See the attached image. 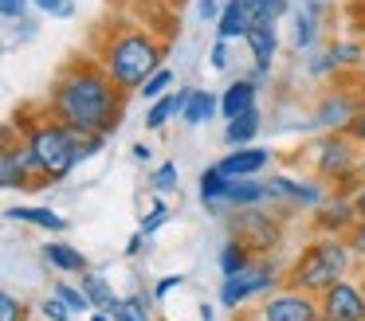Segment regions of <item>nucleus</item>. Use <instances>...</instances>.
I'll use <instances>...</instances> for the list:
<instances>
[{"label":"nucleus","instance_id":"37","mask_svg":"<svg viewBox=\"0 0 365 321\" xmlns=\"http://www.w3.org/2000/svg\"><path fill=\"white\" fill-rule=\"evenodd\" d=\"M307 75L314 78V83H326V78L338 75V70H334L330 59H326V51H314V55H307Z\"/></svg>","mask_w":365,"mask_h":321},{"label":"nucleus","instance_id":"15","mask_svg":"<svg viewBox=\"0 0 365 321\" xmlns=\"http://www.w3.org/2000/svg\"><path fill=\"white\" fill-rule=\"evenodd\" d=\"M267 164H271V149L247 145V149H228V153L216 161V169H220L228 180H255V177H263Z\"/></svg>","mask_w":365,"mask_h":321},{"label":"nucleus","instance_id":"45","mask_svg":"<svg viewBox=\"0 0 365 321\" xmlns=\"http://www.w3.org/2000/svg\"><path fill=\"white\" fill-rule=\"evenodd\" d=\"M181 286H185L181 274H169V278H161L158 286H153V298H165V294H173V290H181Z\"/></svg>","mask_w":365,"mask_h":321},{"label":"nucleus","instance_id":"32","mask_svg":"<svg viewBox=\"0 0 365 321\" xmlns=\"http://www.w3.org/2000/svg\"><path fill=\"white\" fill-rule=\"evenodd\" d=\"M177 188H181V172H177V164L173 161H161L158 169L150 172V192L165 200V196L177 192Z\"/></svg>","mask_w":365,"mask_h":321},{"label":"nucleus","instance_id":"30","mask_svg":"<svg viewBox=\"0 0 365 321\" xmlns=\"http://www.w3.org/2000/svg\"><path fill=\"white\" fill-rule=\"evenodd\" d=\"M228 184H232V180L224 177V172L216 169V164H208V169H205V172H200V177H197V192H200V204H205V208H208V204H224V196H228Z\"/></svg>","mask_w":365,"mask_h":321},{"label":"nucleus","instance_id":"9","mask_svg":"<svg viewBox=\"0 0 365 321\" xmlns=\"http://www.w3.org/2000/svg\"><path fill=\"white\" fill-rule=\"evenodd\" d=\"M0 184L9 188V192H36V188H48L40 177V169H36L32 153H28L24 141H16L9 133L4 137V149H0Z\"/></svg>","mask_w":365,"mask_h":321},{"label":"nucleus","instance_id":"38","mask_svg":"<svg viewBox=\"0 0 365 321\" xmlns=\"http://www.w3.org/2000/svg\"><path fill=\"white\" fill-rule=\"evenodd\" d=\"M0 16H4V23H20L24 16H32V0H0Z\"/></svg>","mask_w":365,"mask_h":321},{"label":"nucleus","instance_id":"50","mask_svg":"<svg viewBox=\"0 0 365 321\" xmlns=\"http://www.w3.org/2000/svg\"><path fill=\"white\" fill-rule=\"evenodd\" d=\"M349 133H354V137H357V141H361V145H365V110H361V114H357V122H354V130H349Z\"/></svg>","mask_w":365,"mask_h":321},{"label":"nucleus","instance_id":"33","mask_svg":"<svg viewBox=\"0 0 365 321\" xmlns=\"http://www.w3.org/2000/svg\"><path fill=\"white\" fill-rule=\"evenodd\" d=\"M173 86H177V70L173 67H161L138 94H142L145 102H158V98H165V94H173Z\"/></svg>","mask_w":365,"mask_h":321},{"label":"nucleus","instance_id":"40","mask_svg":"<svg viewBox=\"0 0 365 321\" xmlns=\"http://www.w3.org/2000/svg\"><path fill=\"white\" fill-rule=\"evenodd\" d=\"M40 313H43V321H71L75 313L67 310L63 302H59L56 294H48V298H40Z\"/></svg>","mask_w":365,"mask_h":321},{"label":"nucleus","instance_id":"16","mask_svg":"<svg viewBox=\"0 0 365 321\" xmlns=\"http://www.w3.org/2000/svg\"><path fill=\"white\" fill-rule=\"evenodd\" d=\"M40 258L48 263V270L56 274V278H79V274L95 270V266H91V258L83 255L79 247L63 243V239H48V243L40 247Z\"/></svg>","mask_w":365,"mask_h":321},{"label":"nucleus","instance_id":"18","mask_svg":"<svg viewBox=\"0 0 365 321\" xmlns=\"http://www.w3.org/2000/svg\"><path fill=\"white\" fill-rule=\"evenodd\" d=\"M232 211H247V208H271V192H267V177L255 180H232L228 196H224Z\"/></svg>","mask_w":365,"mask_h":321},{"label":"nucleus","instance_id":"21","mask_svg":"<svg viewBox=\"0 0 365 321\" xmlns=\"http://www.w3.org/2000/svg\"><path fill=\"white\" fill-rule=\"evenodd\" d=\"M252 16H247V8H244V0H228L224 4V16H220V23H216V39H244L247 43V36H252Z\"/></svg>","mask_w":365,"mask_h":321},{"label":"nucleus","instance_id":"3","mask_svg":"<svg viewBox=\"0 0 365 321\" xmlns=\"http://www.w3.org/2000/svg\"><path fill=\"white\" fill-rule=\"evenodd\" d=\"M16 125H20V141H24L28 153H32L43 184H63V180L79 169V137H75V130L59 125L48 110H40V114H36V110H24V114L16 117Z\"/></svg>","mask_w":365,"mask_h":321},{"label":"nucleus","instance_id":"35","mask_svg":"<svg viewBox=\"0 0 365 321\" xmlns=\"http://www.w3.org/2000/svg\"><path fill=\"white\" fill-rule=\"evenodd\" d=\"M0 321H28V302L12 290H0Z\"/></svg>","mask_w":365,"mask_h":321},{"label":"nucleus","instance_id":"19","mask_svg":"<svg viewBox=\"0 0 365 321\" xmlns=\"http://www.w3.org/2000/svg\"><path fill=\"white\" fill-rule=\"evenodd\" d=\"M4 216L20 219V223H32V227H40V231H51V235H67V227H71L67 216L43 208V204H12V208H4Z\"/></svg>","mask_w":365,"mask_h":321},{"label":"nucleus","instance_id":"39","mask_svg":"<svg viewBox=\"0 0 365 321\" xmlns=\"http://www.w3.org/2000/svg\"><path fill=\"white\" fill-rule=\"evenodd\" d=\"M79 137V164L83 161H91V157H98L106 149V137L103 133H75Z\"/></svg>","mask_w":365,"mask_h":321},{"label":"nucleus","instance_id":"7","mask_svg":"<svg viewBox=\"0 0 365 321\" xmlns=\"http://www.w3.org/2000/svg\"><path fill=\"white\" fill-rule=\"evenodd\" d=\"M228 239H240L255 258H267L283 243V219L275 216V208H247V211H228L224 219Z\"/></svg>","mask_w":365,"mask_h":321},{"label":"nucleus","instance_id":"24","mask_svg":"<svg viewBox=\"0 0 365 321\" xmlns=\"http://www.w3.org/2000/svg\"><path fill=\"white\" fill-rule=\"evenodd\" d=\"M322 51H326V59L334 63V70H357V67H365V43H361V39H330Z\"/></svg>","mask_w":365,"mask_h":321},{"label":"nucleus","instance_id":"5","mask_svg":"<svg viewBox=\"0 0 365 321\" xmlns=\"http://www.w3.org/2000/svg\"><path fill=\"white\" fill-rule=\"evenodd\" d=\"M361 153L365 145L354 133H318L314 141L299 149V157L310 164L318 184H326L330 192H354L361 184Z\"/></svg>","mask_w":365,"mask_h":321},{"label":"nucleus","instance_id":"27","mask_svg":"<svg viewBox=\"0 0 365 321\" xmlns=\"http://www.w3.org/2000/svg\"><path fill=\"white\" fill-rule=\"evenodd\" d=\"M216 263H220V278H236L240 270H247V266L255 263V255L240 239H224L220 243V258H216Z\"/></svg>","mask_w":365,"mask_h":321},{"label":"nucleus","instance_id":"44","mask_svg":"<svg viewBox=\"0 0 365 321\" xmlns=\"http://www.w3.org/2000/svg\"><path fill=\"white\" fill-rule=\"evenodd\" d=\"M228 59H232V55H228V39H216L212 51H208V67H212V70H228Z\"/></svg>","mask_w":365,"mask_h":321},{"label":"nucleus","instance_id":"31","mask_svg":"<svg viewBox=\"0 0 365 321\" xmlns=\"http://www.w3.org/2000/svg\"><path fill=\"white\" fill-rule=\"evenodd\" d=\"M153 294H126L114 310V321H153Z\"/></svg>","mask_w":365,"mask_h":321},{"label":"nucleus","instance_id":"25","mask_svg":"<svg viewBox=\"0 0 365 321\" xmlns=\"http://www.w3.org/2000/svg\"><path fill=\"white\" fill-rule=\"evenodd\" d=\"M247 47H252V63L255 67H275L279 59V36L275 28H252V36H247Z\"/></svg>","mask_w":365,"mask_h":321},{"label":"nucleus","instance_id":"12","mask_svg":"<svg viewBox=\"0 0 365 321\" xmlns=\"http://www.w3.org/2000/svg\"><path fill=\"white\" fill-rule=\"evenodd\" d=\"M322 321H365V282L346 278L318 298Z\"/></svg>","mask_w":365,"mask_h":321},{"label":"nucleus","instance_id":"55","mask_svg":"<svg viewBox=\"0 0 365 321\" xmlns=\"http://www.w3.org/2000/svg\"><path fill=\"white\" fill-rule=\"evenodd\" d=\"M361 282H365V278H361Z\"/></svg>","mask_w":365,"mask_h":321},{"label":"nucleus","instance_id":"28","mask_svg":"<svg viewBox=\"0 0 365 321\" xmlns=\"http://www.w3.org/2000/svg\"><path fill=\"white\" fill-rule=\"evenodd\" d=\"M247 16H252L255 28H275L283 16H291V0H244Z\"/></svg>","mask_w":365,"mask_h":321},{"label":"nucleus","instance_id":"20","mask_svg":"<svg viewBox=\"0 0 365 321\" xmlns=\"http://www.w3.org/2000/svg\"><path fill=\"white\" fill-rule=\"evenodd\" d=\"M189 98H192V90H181V86H177L173 94H165V98L150 102V110H145V130H150V133L165 130V125L173 122V117H181V114H185Z\"/></svg>","mask_w":365,"mask_h":321},{"label":"nucleus","instance_id":"11","mask_svg":"<svg viewBox=\"0 0 365 321\" xmlns=\"http://www.w3.org/2000/svg\"><path fill=\"white\" fill-rule=\"evenodd\" d=\"M255 321H322V310H318V298L283 286L271 298H259Z\"/></svg>","mask_w":365,"mask_h":321},{"label":"nucleus","instance_id":"10","mask_svg":"<svg viewBox=\"0 0 365 321\" xmlns=\"http://www.w3.org/2000/svg\"><path fill=\"white\" fill-rule=\"evenodd\" d=\"M267 192H271V208L314 211L318 204H326V192H330V188L318 184L314 177L299 180V177H291V172H275V177H267Z\"/></svg>","mask_w":365,"mask_h":321},{"label":"nucleus","instance_id":"13","mask_svg":"<svg viewBox=\"0 0 365 321\" xmlns=\"http://www.w3.org/2000/svg\"><path fill=\"white\" fill-rule=\"evenodd\" d=\"M354 223H357V208L346 192H330L326 204H318V208L310 211V227H314L318 235H349Z\"/></svg>","mask_w":365,"mask_h":321},{"label":"nucleus","instance_id":"29","mask_svg":"<svg viewBox=\"0 0 365 321\" xmlns=\"http://www.w3.org/2000/svg\"><path fill=\"white\" fill-rule=\"evenodd\" d=\"M51 294H56L59 302L75 313V317H91V313H95V305L87 302V294H83V286L75 278H56V282H51Z\"/></svg>","mask_w":365,"mask_h":321},{"label":"nucleus","instance_id":"6","mask_svg":"<svg viewBox=\"0 0 365 321\" xmlns=\"http://www.w3.org/2000/svg\"><path fill=\"white\" fill-rule=\"evenodd\" d=\"M287 286V270L283 263H279L275 255L267 258H255L247 270H240L236 278H220V305L224 310H244V305H252L255 298L263 294H275V290Z\"/></svg>","mask_w":365,"mask_h":321},{"label":"nucleus","instance_id":"42","mask_svg":"<svg viewBox=\"0 0 365 321\" xmlns=\"http://www.w3.org/2000/svg\"><path fill=\"white\" fill-rule=\"evenodd\" d=\"M224 4H228V0H197V20H205V23H220Z\"/></svg>","mask_w":365,"mask_h":321},{"label":"nucleus","instance_id":"51","mask_svg":"<svg viewBox=\"0 0 365 321\" xmlns=\"http://www.w3.org/2000/svg\"><path fill=\"white\" fill-rule=\"evenodd\" d=\"M197 313H200V321H212V317H216V310H212L208 302H200V310H197Z\"/></svg>","mask_w":365,"mask_h":321},{"label":"nucleus","instance_id":"54","mask_svg":"<svg viewBox=\"0 0 365 321\" xmlns=\"http://www.w3.org/2000/svg\"><path fill=\"white\" fill-rule=\"evenodd\" d=\"M361 43H365V20H361Z\"/></svg>","mask_w":365,"mask_h":321},{"label":"nucleus","instance_id":"8","mask_svg":"<svg viewBox=\"0 0 365 321\" xmlns=\"http://www.w3.org/2000/svg\"><path fill=\"white\" fill-rule=\"evenodd\" d=\"M365 110V98L354 94L349 86H334L322 98L314 102V114H310V125L322 133H349L357 122V114Z\"/></svg>","mask_w":365,"mask_h":321},{"label":"nucleus","instance_id":"47","mask_svg":"<svg viewBox=\"0 0 365 321\" xmlns=\"http://www.w3.org/2000/svg\"><path fill=\"white\" fill-rule=\"evenodd\" d=\"M247 78H252V83L263 90V86L271 83V70H267V67H255V63H252V70H247Z\"/></svg>","mask_w":365,"mask_h":321},{"label":"nucleus","instance_id":"23","mask_svg":"<svg viewBox=\"0 0 365 321\" xmlns=\"http://www.w3.org/2000/svg\"><path fill=\"white\" fill-rule=\"evenodd\" d=\"M75 282L83 286V294H87V302L95 305V310H103V313H110V317H114V310H118L122 298L114 294V286L103 278V274H98V270H87V274H79Z\"/></svg>","mask_w":365,"mask_h":321},{"label":"nucleus","instance_id":"43","mask_svg":"<svg viewBox=\"0 0 365 321\" xmlns=\"http://www.w3.org/2000/svg\"><path fill=\"white\" fill-rule=\"evenodd\" d=\"M346 243H349V251H354L357 263H365V219H357V223H354V231L346 235Z\"/></svg>","mask_w":365,"mask_h":321},{"label":"nucleus","instance_id":"41","mask_svg":"<svg viewBox=\"0 0 365 321\" xmlns=\"http://www.w3.org/2000/svg\"><path fill=\"white\" fill-rule=\"evenodd\" d=\"M36 36H40V20H36V16H24L20 23H12V43L28 47Z\"/></svg>","mask_w":365,"mask_h":321},{"label":"nucleus","instance_id":"4","mask_svg":"<svg viewBox=\"0 0 365 321\" xmlns=\"http://www.w3.org/2000/svg\"><path fill=\"white\" fill-rule=\"evenodd\" d=\"M357 258L349 251L346 235H318L307 247L294 255V263L287 266V290H299V294L322 298L330 286L346 282L354 274Z\"/></svg>","mask_w":365,"mask_h":321},{"label":"nucleus","instance_id":"36","mask_svg":"<svg viewBox=\"0 0 365 321\" xmlns=\"http://www.w3.org/2000/svg\"><path fill=\"white\" fill-rule=\"evenodd\" d=\"M32 8L43 16H56V20H71L75 16V0H32Z\"/></svg>","mask_w":365,"mask_h":321},{"label":"nucleus","instance_id":"46","mask_svg":"<svg viewBox=\"0 0 365 321\" xmlns=\"http://www.w3.org/2000/svg\"><path fill=\"white\" fill-rule=\"evenodd\" d=\"M130 157H134V161H138V164H150V161H153V149H150V145H145V141H138V145H134V149H130Z\"/></svg>","mask_w":365,"mask_h":321},{"label":"nucleus","instance_id":"1","mask_svg":"<svg viewBox=\"0 0 365 321\" xmlns=\"http://www.w3.org/2000/svg\"><path fill=\"white\" fill-rule=\"evenodd\" d=\"M43 110L75 133L110 137L126 114V90L106 75V67L95 55H71L51 78Z\"/></svg>","mask_w":365,"mask_h":321},{"label":"nucleus","instance_id":"2","mask_svg":"<svg viewBox=\"0 0 365 321\" xmlns=\"http://www.w3.org/2000/svg\"><path fill=\"white\" fill-rule=\"evenodd\" d=\"M95 59L103 63L106 75H110L126 94H138L161 67H165V43H161L153 31L122 23V28H110V36L103 39Z\"/></svg>","mask_w":365,"mask_h":321},{"label":"nucleus","instance_id":"48","mask_svg":"<svg viewBox=\"0 0 365 321\" xmlns=\"http://www.w3.org/2000/svg\"><path fill=\"white\" fill-rule=\"evenodd\" d=\"M349 200H354V208H357V219H365V180L349 192Z\"/></svg>","mask_w":365,"mask_h":321},{"label":"nucleus","instance_id":"26","mask_svg":"<svg viewBox=\"0 0 365 321\" xmlns=\"http://www.w3.org/2000/svg\"><path fill=\"white\" fill-rule=\"evenodd\" d=\"M216 114H220V94H212V90H192V98H189V106H185L181 122H185V125H205V122H212Z\"/></svg>","mask_w":365,"mask_h":321},{"label":"nucleus","instance_id":"14","mask_svg":"<svg viewBox=\"0 0 365 321\" xmlns=\"http://www.w3.org/2000/svg\"><path fill=\"white\" fill-rule=\"evenodd\" d=\"M322 12H326L322 0H302V4H294V8H291L294 47H299V55H314V51H322V47H318V39H322Z\"/></svg>","mask_w":365,"mask_h":321},{"label":"nucleus","instance_id":"52","mask_svg":"<svg viewBox=\"0 0 365 321\" xmlns=\"http://www.w3.org/2000/svg\"><path fill=\"white\" fill-rule=\"evenodd\" d=\"M87 321H114V317H110V313H103V310H95V313H91V317H87Z\"/></svg>","mask_w":365,"mask_h":321},{"label":"nucleus","instance_id":"34","mask_svg":"<svg viewBox=\"0 0 365 321\" xmlns=\"http://www.w3.org/2000/svg\"><path fill=\"white\" fill-rule=\"evenodd\" d=\"M165 223H169V204L161 200V196H153V204H150V211L142 216V227H138V231H142L145 239H150V235H158Z\"/></svg>","mask_w":365,"mask_h":321},{"label":"nucleus","instance_id":"49","mask_svg":"<svg viewBox=\"0 0 365 321\" xmlns=\"http://www.w3.org/2000/svg\"><path fill=\"white\" fill-rule=\"evenodd\" d=\"M142 247H145V235L138 231V235H130V243H126V255L134 258V255H142Z\"/></svg>","mask_w":365,"mask_h":321},{"label":"nucleus","instance_id":"22","mask_svg":"<svg viewBox=\"0 0 365 321\" xmlns=\"http://www.w3.org/2000/svg\"><path fill=\"white\" fill-rule=\"evenodd\" d=\"M259 130H263V110L255 106V110H247L244 117H236V122L224 125V145L228 149H247V145H255Z\"/></svg>","mask_w":365,"mask_h":321},{"label":"nucleus","instance_id":"17","mask_svg":"<svg viewBox=\"0 0 365 321\" xmlns=\"http://www.w3.org/2000/svg\"><path fill=\"white\" fill-rule=\"evenodd\" d=\"M255 106H259V86H255L252 78H236V83L220 94V117H224V125L236 122V117H244L247 110H255Z\"/></svg>","mask_w":365,"mask_h":321},{"label":"nucleus","instance_id":"53","mask_svg":"<svg viewBox=\"0 0 365 321\" xmlns=\"http://www.w3.org/2000/svg\"><path fill=\"white\" fill-rule=\"evenodd\" d=\"M361 180H365V153H361Z\"/></svg>","mask_w":365,"mask_h":321}]
</instances>
